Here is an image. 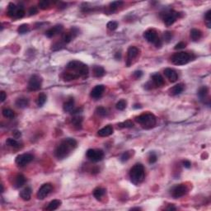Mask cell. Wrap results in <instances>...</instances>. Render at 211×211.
Here are the masks:
<instances>
[{"instance_id": "cell-38", "label": "cell", "mask_w": 211, "mask_h": 211, "mask_svg": "<svg viewBox=\"0 0 211 211\" xmlns=\"http://www.w3.org/2000/svg\"><path fill=\"white\" fill-rule=\"evenodd\" d=\"M123 4V2L122 1H115V2H112V3L110 4V9L112 12H115L116 9H118L121 5Z\"/></svg>"}, {"instance_id": "cell-44", "label": "cell", "mask_w": 211, "mask_h": 211, "mask_svg": "<svg viewBox=\"0 0 211 211\" xmlns=\"http://www.w3.org/2000/svg\"><path fill=\"white\" fill-rule=\"evenodd\" d=\"M96 112L98 113V115H99L101 116H106L107 115V110L105 107H103V106L98 107L97 110H96Z\"/></svg>"}, {"instance_id": "cell-9", "label": "cell", "mask_w": 211, "mask_h": 211, "mask_svg": "<svg viewBox=\"0 0 211 211\" xmlns=\"http://www.w3.org/2000/svg\"><path fill=\"white\" fill-rule=\"evenodd\" d=\"M179 17V13L174 10H170L168 12H166L164 13V16L162 18L163 22L167 26H172L175 22L177 19Z\"/></svg>"}, {"instance_id": "cell-40", "label": "cell", "mask_w": 211, "mask_h": 211, "mask_svg": "<svg viewBox=\"0 0 211 211\" xmlns=\"http://www.w3.org/2000/svg\"><path fill=\"white\" fill-rule=\"evenodd\" d=\"M106 26H107V28H108L109 30H111V31H115V30H116V29L118 28V22H116V21H111V22H109L108 23H107Z\"/></svg>"}, {"instance_id": "cell-53", "label": "cell", "mask_w": 211, "mask_h": 211, "mask_svg": "<svg viewBox=\"0 0 211 211\" xmlns=\"http://www.w3.org/2000/svg\"><path fill=\"white\" fill-rule=\"evenodd\" d=\"M82 111V108H79V107H78V108L74 109V110L71 111V113L72 114H79Z\"/></svg>"}, {"instance_id": "cell-12", "label": "cell", "mask_w": 211, "mask_h": 211, "mask_svg": "<svg viewBox=\"0 0 211 211\" xmlns=\"http://www.w3.org/2000/svg\"><path fill=\"white\" fill-rule=\"evenodd\" d=\"M144 37L147 41H149L150 43H153V44H155L160 39L157 36V31L153 28L148 29L146 31H144Z\"/></svg>"}, {"instance_id": "cell-28", "label": "cell", "mask_w": 211, "mask_h": 211, "mask_svg": "<svg viewBox=\"0 0 211 211\" xmlns=\"http://www.w3.org/2000/svg\"><path fill=\"white\" fill-rule=\"evenodd\" d=\"M17 10H18V7H17L16 4H14L13 3H9L8 6V12H7L8 17H10V18H15Z\"/></svg>"}, {"instance_id": "cell-17", "label": "cell", "mask_w": 211, "mask_h": 211, "mask_svg": "<svg viewBox=\"0 0 211 211\" xmlns=\"http://www.w3.org/2000/svg\"><path fill=\"white\" fill-rule=\"evenodd\" d=\"M152 82L153 84L156 87V88H161L162 86L164 85L165 81L163 79V78L161 74H154L152 75Z\"/></svg>"}, {"instance_id": "cell-45", "label": "cell", "mask_w": 211, "mask_h": 211, "mask_svg": "<svg viewBox=\"0 0 211 211\" xmlns=\"http://www.w3.org/2000/svg\"><path fill=\"white\" fill-rule=\"evenodd\" d=\"M157 157L155 153H150L149 156V162L150 164H153V163H155L157 162Z\"/></svg>"}, {"instance_id": "cell-22", "label": "cell", "mask_w": 211, "mask_h": 211, "mask_svg": "<svg viewBox=\"0 0 211 211\" xmlns=\"http://www.w3.org/2000/svg\"><path fill=\"white\" fill-rule=\"evenodd\" d=\"M63 109L65 112H70L74 109V99L73 98H70L69 100L66 101L65 103H64V106H63Z\"/></svg>"}, {"instance_id": "cell-20", "label": "cell", "mask_w": 211, "mask_h": 211, "mask_svg": "<svg viewBox=\"0 0 211 211\" xmlns=\"http://www.w3.org/2000/svg\"><path fill=\"white\" fill-rule=\"evenodd\" d=\"M31 192H32L31 188L29 187V186H26V188H24L23 190L20 192V197L25 201H30L31 197Z\"/></svg>"}, {"instance_id": "cell-6", "label": "cell", "mask_w": 211, "mask_h": 211, "mask_svg": "<svg viewBox=\"0 0 211 211\" xmlns=\"http://www.w3.org/2000/svg\"><path fill=\"white\" fill-rule=\"evenodd\" d=\"M42 84V78L39 75L34 74L30 78L27 88L30 91H38L41 89Z\"/></svg>"}, {"instance_id": "cell-25", "label": "cell", "mask_w": 211, "mask_h": 211, "mask_svg": "<svg viewBox=\"0 0 211 211\" xmlns=\"http://www.w3.org/2000/svg\"><path fill=\"white\" fill-rule=\"evenodd\" d=\"M78 76L76 75L74 73L70 72V71H67L63 74V79L65 82H70V81H72V80H75L78 78Z\"/></svg>"}, {"instance_id": "cell-48", "label": "cell", "mask_w": 211, "mask_h": 211, "mask_svg": "<svg viewBox=\"0 0 211 211\" xmlns=\"http://www.w3.org/2000/svg\"><path fill=\"white\" fill-rule=\"evenodd\" d=\"M185 46H186V44H185V42H183V41H181V42H179L178 44L176 45L175 47H174V49L175 50H182V49H184V48H185Z\"/></svg>"}, {"instance_id": "cell-49", "label": "cell", "mask_w": 211, "mask_h": 211, "mask_svg": "<svg viewBox=\"0 0 211 211\" xmlns=\"http://www.w3.org/2000/svg\"><path fill=\"white\" fill-rule=\"evenodd\" d=\"M13 137L15 138V139H18V138H20L21 135H22V134H21V132L19 131V130H13Z\"/></svg>"}, {"instance_id": "cell-3", "label": "cell", "mask_w": 211, "mask_h": 211, "mask_svg": "<svg viewBox=\"0 0 211 211\" xmlns=\"http://www.w3.org/2000/svg\"><path fill=\"white\" fill-rule=\"evenodd\" d=\"M129 178L134 185H139L144 181L145 178V170L144 165L137 163L129 171Z\"/></svg>"}, {"instance_id": "cell-1", "label": "cell", "mask_w": 211, "mask_h": 211, "mask_svg": "<svg viewBox=\"0 0 211 211\" xmlns=\"http://www.w3.org/2000/svg\"><path fill=\"white\" fill-rule=\"evenodd\" d=\"M78 143L74 139L67 138L64 139L60 144L57 146L54 151V155L58 159H64L70 154L73 150L77 148Z\"/></svg>"}, {"instance_id": "cell-39", "label": "cell", "mask_w": 211, "mask_h": 211, "mask_svg": "<svg viewBox=\"0 0 211 211\" xmlns=\"http://www.w3.org/2000/svg\"><path fill=\"white\" fill-rule=\"evenodd\" d=\"M25 16V10H24L23 6H19L18 7V10L16 13L15 18H22Z\"/></svg>"}, {"instance_id": "cell-55", "label": "cell", "mask_w": 211, "mask_h": 211, "mask_svg": "<svg viewBox=\"0 0 211 211\" xmlns=\"http://www.w3.org/2000/svg\"><path fill=\"white\" fill-rule=\"evenodd\" d=\"M115 58H116V59H121V53H120V52H117V53H116V56H115Z\"/></svg>"}, {"instance_id": "cell-52", "label": "cell", "mask_w": 211, "mask_h": 211, "mask_svg": "<svg viewBox=\"0 0 211 211\" xmlns=\"http://www.w3.org/2000/svg\"><path fill=\"white\" fill-rule=\"evenodd\" d=\"M0 96H1V98H0V99H1V102H3L5 101L6 98H7V95H6L5 92H3V91H1V93H0Z\"/></svg>"}, {"instance_id": "cell-30", "label": "cell", "mask_w": 211, "mask_h": 211, "mask_svg": "<svg viewBox=\"0 0 211 211\" xmlns=\"http://www.w3.org/2000/svg\"><path fill=\"white\" fill-rule=\"evenodd\" d=\"M2 113H3V116H4L5 118L13 119L14 118V116H15L14 111L9 108H3V111H2Z\"/></svg>"}, {"instance_id": "cell-43", "label": "cell", "mask_w": 211, "mask_h": 211, "mask_svg": "<svg viewBox=\"0 0 211 211\" xmlns=\"http://www.w3.org/2000/svg\"><path fill=\"white\" fill-rule=\"evenodd\" d=\"M130 157H131V153H130V151H126V152H125L123 154L121 155V161L122 162H127L130 158Z\"/></svg>"}, {"instance_id": "cell-37", "label": "cell", "mask_w": 211, "mask_h": 211, "mask_svg": "<svg viewBox=\"0 0 211 211\" xmlns=\"http://www.w3.org/2000/svg\"><path fill=\"white\" fill-rule=\"evenodd\" d=\"M29 31H30V26H29L28 24H22V25L19 26L18 29V33L20 34H25L28 32Z\"/></svg>"}, {"instance_id": "cell-56", "label": "cell", "mask_w": 211, "mask_h": 211, "mask_svg": "<svg viewBox=\"0 0 211 211\" xmlns=\"http://www.w3.org/2000/svg\"><path fill=\"white\" fill-rule=\"evenodd\" d=\"M131 209H132V210H134V209H138V210H139V209H141L138 208V207H137V208H132Z\"/></svg>"}, {"instance_id": "cell-7", "label": "cell", "mask_w": 211, "mask_h": 211, "mask_svg": "<svg viewBox=\"0 0 211 211\" xmlns=\"http://www.w3.org/2000/svg\"><path fill=\"white\" fill-rule=\"evenodd\" d=\"M188 192V188L185 184H179V185H175L172 189L171 195L173 198L177 199L180 197H182Z\"/></svg>"}, {"instance_id": "cell-51", "label": "cell", "mask_w": 211, "mask_h": 211, "mask_svg": "<svg viewBox=\"0 0 211 211\" xmlns=\"http://www.w3.org/2000/svg\"><path fill=\"white\" fill-rule=\"evenodd\" d=\"M142 75H143V72L140 71V70H139V71H135V72L134 73V77L135 78H141Z\"/></svg>"}, {"instance_id": "cell-54", "label": "cell", "mask_w": 211, "mask_h": 211, "mask_svg": "<svg viewBox=\"0 0 211 211\" xmlns=\"http://www.w3.org/2000/svg\"><path fill=\"white\" fill-rule=\"evenodd\" d=\"M166 209H167V210H175V209H177V208H176L175 206L172 205H170L169 207L166 208Z\"/></svg>"}, {"instance_id": "cell-29", "label": "cell", "mask_w": 211, "mask_h": 211, "mask_svg": "<svg viewBox=\"0 0 211 211\" xmlns=\"http://www.w3.org/2000/svg\"><path fill=\"white\" fill-rule=\"evenodd\" d=\"M202 32L199 29H192L191 31V38L193 41H197L201 38Z\"/></svg>"}, {"instance_id": "cell-10", "label": "cell", "mask_w": 211, "mask_h": 211, "mask_svg": "<svg viewBox=\"0 0 211 211\" xmlns=\"http://www.w3.org/2000/svg\"><path fill=\"white\" fill-rule=\"evenodd\" d=\"M87 157L88 159L93 161V162H99V161H102L104 157V152L101 149H88L87 151Z\"/></svg>"}, {"instance_id": "cell-24", "label": "cell", "mask_w": 211, "mask_h": 211, "mask_svg": "<svg viewBox=\"0 0 211 211\" xmlns=\"http://www.w3.org/2000/svg\"><path fill=\"white\" fill-rule=\"evenodd\" d=\"M15 105L19 108H26L29 105V100L26 98H19L16 100Z\"/></svg>"}, {"instance_id": "cell-27", "label": "cell", "mask_w": 211, "mask_h": 211, "mask_svg": "<svg viewBox=\"0 0 211 211\" xmlns=\"http://www.w3.org/2000/svg\"><path fill=\"white\" fill-rule=\"evenodd\" d=\"M106 194V189L102 187H97L94 189L93 191V196L95 197L97 200H101L102 197L104 196V195Z\"/></svg>"}, {"instance_id": "cell-32", "label": "cell", "mask_w": 211, "mask_h": 211, "mask_svg": "<svg viewBox=\"0 0 211 211\" xmlns=\"http://www.w3.org/2000/svg\"><path fill=\"white\" fill-rule=\"evenodd\" d=\"M46 99L47 97L45 93H40L38 96V98H37V102H37V106H42L46 103Z\"/></svg>"}, {"instance_id": "cell-8", "label": "cell", "mask_w": 211, "mask_h": 211, "mask_svg": "<svg viewBox=\"0 0 211 211\" xmlns=\"http://www.w3.org/2000/svg\"><path fill=\"white\" fill-rule=\"evenodd\" d=\"M52 190H53V185L50 183H45V184L41 185L38 191H37L36 197L39 200H44L45 198H46L47 196L50 194Z\"/></svg>"}, {"instance_id": "cell-47", "label": "cell", "mask_w": 211, "mask_h": 211, "mask_svg": "<svg viewBox=\"0 0 211 211\" xmlns=\"http://www.w3.org/2000/svg\"><path fill=\"white\" fill-rule=\"evenodd\" d=\"M37 13H38V8H36V7H35V6H32V7H31V8H30V9H29V11H28V13H29V15L30 16L35 15V14H36Z\"/></svg>"}, {"instance_id": "cell-21", "label": "cell", "mask_w": 211, "mask_h": 211, "mask_svg": "<svg viewBox=\"0 0 211 211\" xmlns=\"http://www.w3.org/2000/svg\"><path fill=\"white\" fill-rule=\"evenodd\" d=\"M26 177L22 174H18L15 177L14 179V187L20 188L26 183Z\"/></svg>"}, {"instance_id": "cell-46", "label": "cell", "mask_w": 211, "mask_h": 211, "mask_svg": "<svg viewBox=\"0 0 211 211\" xmlns=\"http://www.w3.org/2000/svg\"><path fill=\"white\" fill-rule=\"evenodd\" d=\"M172 37H173V33L171 31H166V32H164L163 38H164V40L167 42H169L172 40Z\"/></svg>"}, {"instance_id": "cell-23", "label": "cell", "mask_w": 211, "mask_h": 211, "mask_svg": "<svg viewBox=\"0 0 211 211\" xmlns=\"http://www.w3.org/2000/svg\"><path fill=\"white\" fill-rule=\"evenodd\" d=\"M61 204V201H59V200H53L47 205V206L46 207V209L50 211L55 210V209L59 208Z\"/></svg>"}, {"instance_id": "cell-34", "label": "cell", "mask_w": 211, "mask_h": 211, "mask_svg": "<svg viewBox=\"0 0 211 211\" xmlns=\"http://www.w3.org/2000/svg\"><path fill=\"white\" fill-rule=\"evenodd\" d=\"M133 126H134V123L131 120H127V121L118 124L119 128H132Z\"/></svg>"}, {"instance_id": "cell-4", "label": "cell", "mask_w": 211, "mask_h": 211, "mask_svg": "<svg viewBox=\"0 0 211 211\" xmlns=\"http://www.w3.org/2000/svg\"><path fill=\"white\" fill-rule=\"evenodd\" d=\"M135 121L139 124L141 125L143 128L146 129H149L153 128L157 123V118L156 116L152 113H144L140 116H137Z\"/></svg>"}, {"instance_id": "cell-16", "label": "cell", "mask_w": 211, "mask_h": 211, "mask_svg": "<svg viewBox=\"0 0 211 211\" xmlns=\"http://www.w3.org/2000/svg\"><path fill=\"white\" fill-rule=\"evenodd\" d=\"M63 26L62 25H56V26H53L51 28H50L49 30H47L46 31V36L49 38H51L53 36H56L58 34H59L60 32H62L63 31Z\"/></svg>"}, {"instance_id": "cell-26", "label": "cell", "mask_w": 211, "mask_h": 211, "mask_svg": "<svg viewBox=\"0 0 211 211\" xmlns=\"http://www.w3.org/2000/svg\"><path fill=\"white\" fill-rule=\"evenodd\" d=\"M93 72L94 76L97 78L102 77V76H104L106 74V71L105 70H104V68L102 67V66H98V65H96V66L93 67Z\"/></svg>"}, {"instance_id": "cell-14", "label": "cell", "mask_w": 211, "mask_h": 211, "mask_svg": "<svg viewBox=\"0 0 211 211\" xmlns=\"http://www.w3.org/2000/svg\"><path fill=\"white\" fill-rule=\"evenodd\" d=\"M104 91H105V86L102 85V84L97 85L93 88V90L91 91V98H93V99H99L102 96Z\"/></svg>"}, {"instance_id": "cell-11", "label": "cell", "mask_w": 211, "mask_h": 211, "mask_svg": "<svg viewBox=\"0 0 211 211\" xmlns=\"http://www.w3.org/2000/svg\"><path fill=\"white\" fill-rule=\"evenodd\" d=\"M34 159V156L31 153H23V154L18 155L16 157V163L19 167H24L29 164Z\"/></svg>"}, {"instance_id": "cell-50", "label": "cell", "mask_w": 211, "mask_h": 211, "mask_svg": "<svg viewBox=\"0 0 211 211\" xmlns=\"http://www.w3.org/2000/svg\"><path fill=\"white\" fill-rule=\"evenodd\" d=\"M182 164L185 168H190V167H191V162H190V161H188V160H185V161H183Z\"/></svg>"}, {"instance_id": "cell-41", "label": "cell", "mask_w": 211, "mask_h": 211, "mask_svg": "<svg viewBox=\"0 0 211 211\" xmlns=\"http://www.w3.org/2000/svg\"><path fill=\"white\" fill-rule=\"evenodd\" d=\"M50 4V3L48 0H42L41 2H39V8L41 9H43V10H46L49 8Z\"/></svg>"}, {"instance_id": "cell-42", "label": "cell", "mask_w": 211, "mask_h": 211, "mask_svg": "<svg viewBox=\"0 0 211 211\" xmlns=\"http://www.w3.org/2000/svg\"><path fill=\"white\" fill-rule=\"evenodd\" d=\"M211 11L209 10L206 12L205 15V22L206 25H207V27L208 28H210L211 27Z\"/></svg>"}, {"instance_id": "cell-18", "label": "cell", "mask_w": 211, "mask_h": 211, "mask_svg": "<svg viewBox=\"0 0 211 211\" xmlns=\"http://www.w3.org/2000/svg\"><path fill=\"white\" fill-rule=\"evenodd\" d=\"M184 88H185V86L183 83H178L169 89V94L171 96H177L182 93L184 91Z\"/></svg>"}, {"instance_id": "cell-33", "label": "cell", "mask_w": 211, "mask_h": 211, "mask_svg": "<svg viewBox=\"0 0 211 211\" xmlns=\"http://www.w3.org/2000/svg\"><path fill=\"white\" fill-rule=\"evenodd\" d=\"M208 88L207 87H205V86H204V87H201L200 89H199L198 91V95L199 97H200V98H201V100H203V99H205V98H206V96L208 95Z\"/></svg>"}, {"instance_id": "cell-13", "label": "cell", "mask_w": 211, "mask_h": 211, "mask_svg": "<svg viewBox=\"0 0 211 211\" xmlns=\"http://www.w3.org/2000/svg\"><path fill=\"white\" fill-rule=\"evenodd\" d=\"M139 54V48L136 46H129L127 50V65L129 66L133 59L136 58Z\"/></svg>"}, {"instance_id": "cell-31", "label": "cell", "mask_w": 211, "mask_h": 211, "mask_svg": "<svg viewBox=\"0 0 211 211\" xmlns=\"http://www.w3.org/2000/svg\"><path fill=\"white\" fill-rule=\"evenodd\" d=\"M72 123L77 129H81L82 123V117H81V116H75L74 118H73Z\"/></svg>"}, {"instance_id": "cell-5", "label": "cell", "mask_w": 211, "mask_h": 211, "mask_svg": "<svg viewBox=\"0 0 211 211\" xmlns=\"http://www.w3.org/2000/svg\"><path fill=\"white\" fill-rule=\"evenodd\" d=\"M191 60V55L188 52H177L171 57V61L175 65H184Z\"/></svg>"}, {"instance_id": "cell-35", "label": "cell", "mask_w": 211, "mask_h": 211, "mask_svg": "<svg viewBox=\"0 0 211 211\" xmlns=\"http://www.w3.org/2000/svg\"><path fill=\"white\" fill-rule=\"evenodd\" d=\"M126 106H127V102L125 100H124V99H121L116 103V107L119 111H123L126 108Z\"/></svg>"}, {"instance_id": "cell-19", "label": "cell", "mask_w": 211, "mask_h": 211, "mask_svg": "<svg viewBox=\"0 0 211 211\" xmlns=\"http://www.w3.org/2000/svg\"><path fill=\"white\" fill-rule=\"evenodd\" d=\"M112 134H113V127L110 125L103 127L102 129H99L98 132V134L101 137L110 136Z\"/></svg>"}, {"instance_id": "cell-36", "label": "cell", "mask_w": 211, "mask_h": 211, "mask_svg": "<svg viewBox=\"0 0 211 211\" xmlns=\"http://www.w3.org/2000/svg\"><path fill=\"white\" fill-rule=\"evenodd\" d=\"M6 144H8V146L13 147V148H19V146H20V144L15 139H13V138H9V139H7Z\"/></svg>"}, {"instance_id": "cell-2", "label": "cell", "mask_w": 211, "mask_h": 211, "mask_svg": "<svg viewBox=\"0 0 211 211\" xmlns=\"http://www.w3.org/2000/svg\"><path fill=\"white\" fill-rule=\"evenodd\" d=\"M66 69L68 71L74 73L79 78L88 77V74H89V69H88V65H86L82 62L78 61V60L70 61L66 66Z\"/></svg>"}, {"instance_id": "cell-15", "label": "cell", "mask_w": 211, "mask_h": 211, "mask_svg": "<svg viewBox=\"0 0 211 211\" xmlns=\"http://www.w3.org/2000/svg\"><path fill=\"white\" fill-rule=\"evenodd\" d=\"M164 74L167 77V78L171 82H175L177 81L178 79V75L177 73L176 72L175 70L170 68H167L164 70Z\"/></svg>"}]
</instances>
